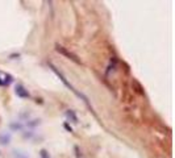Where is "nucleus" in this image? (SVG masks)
Masks as SVG:
<instances>
[{"instance_id": "1", "label": "nucleus", "mask_w": 175, "mask_h": 158, "mask_svg": "<svg viewBox=\"0 0 175 158\" xmlns=\"http://www.w3.org/2000/svg\"><path fill=\"white\" fill-rule=\"evenodd\" d=\"M56 50L58 53H59V54H62V55H65L66 57V58H68V59H71L72 62H75V63H78V65H81L82 62H81V59L78 58V57H76L74 53H71V52H68V50L66 49V48H63V46L62 45H56Z\"/></svg>"}, {"instance_id": "2", "label": "nucleus", "mask_w": 175, "mask_h": 158, "mask_svg": "<svg viewBox=\"0 0 175 158\" xmlns=\"http://www.w3.org/2000/svg\"><path fill=\"white\" fill-rule=\"evenodd\" d=\"M14 92H16V95L20 96V98H29L28 90H25L21 84H17L16 86V88H14Z\"/></svg>"}, {"instance_id": "3", "label": "nucleus", "mask_w": 175, "mask_h": 158, "mask_svg": "<svg viewBox=\"0 0 175 158\" xmlns=\"http://www.w3.org/2000/svg\"><path fill=\"white\" fill-rule=\"evenodd\" d=\"M9 141H11V134L9 133L0 134V144H2V145H7V144H9Z\"/></svg>"}, {"instance_id": "4", "label": "nucleus", "mask_w": 175, "mask_h": 158, "mask_svg": "<svg viewBox=\"0 0 175 158\" xmlns=\"http://www.w3.org/2000/svg\"><path fill=\"white\" fill-rule=\"evenodd\" d=\"M66 116H67L68 118H71L72 123H78V117L75 116V113L72 112V111H67V112H66Z\"/></svg>"}, {"instance_id": "5", "label": "nucleus", "mask_w": 175, "mask_h": 158, "mask_svg": "<svg viewBox=\"0 0 175 158\" xmlns=\"http://www.w3.org/2000/svg\"><path fill=\"white\" fill-rule=\"evenodd\" d=\"M40 156H41V158H50V154L46 149H42L41 152H40Z\"/></svg>"}]
</instances>
